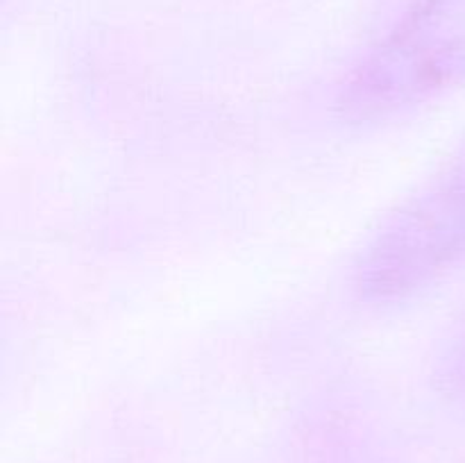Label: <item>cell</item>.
<instances>
[{
    "label": "cell",
    "instance_id": "obj_2",
    "mask_svg": "<svg viewBox=\"0 0 465 463\" xmlns=\"http://www.w3.org/2000/svg\"><path fill=\"white\" fill-rule=\"evenodd\" d=\"M463 86L465 0H416L343 77L336 112L354 125H371Z\"/></svg>",
    "mask_w": 465,
    "mask_h": 463
},
{
    "label": "cell",
    "instance_id": "obj_1",
    "mask_svg": "<svg viewBox=\"0 0 465 463\" xmlns=\"http://www.w3.org/2000/svg\"><path fill=\"white\" fill-rule=\"evenodd\" d=\"M465 266V134L377 225L354 261L352 284L372 307H395Z\"/></svg>",
    "mask_w": 465,
    "mask_h": 463
},
{
    "label": "cell",
    "instance_id": "obj_3",
    "mask_svg": "<svg viewBox=\"0 0 465 463\" xmlns=\"http://www.w3.org/2000/svg\"><path fill=\"white\" fill-rule=\"evenodd\" d=\"M430 379L440 398L465 409V309L440 340Z\"/></svg>",
    "mask_w": 465,
    "mask_h": 463
}]
</instances>
